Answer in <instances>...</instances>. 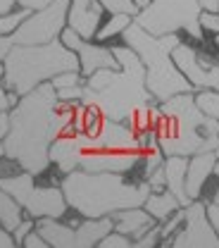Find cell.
Wrapping results in <instances>:
<instances>
[{
	"label": "cell",
	"mask_w": 219,
	"mask_h": 248,
	"mask_svg": "<svg viewBox=\"0 0 219 248\" xmlns=\"http://www.w3.org/2000/svg\"><path fill=\"white\" fill-rule=\"evenodd\" d=\"M215 155H217V157H219V146H217V148H215Z\"/></svg>",
	"instance_id": "obj_47"
},
{
	"label": "cell",
	"mask_w": 219,
	"mask_h": 248,
	"mask_svg": "<svg viewBox=\"0 0 219 248\" xmlns=\"http://www.w3.org/2000/svg\"><path fill=\"white\" fill-rule=\"evenodd\" d=\"M146 182L150 186V191H162V188H164V170H162V165L155 167V170L146 177Z\"/></svg>",
	"instance_id": "obj_35"
},
{
	"label": "cell",
	"mask_w": 219,
	"mask_h": 248,
	"mask_svg": "<svg viewBox=\"0 0 219 248\" xmlns=\"http://www.w3.org/2000/svg\"><path fill=\"white\" fill-rule=\"evenodd\" d=\"M12 100H10V91H5V86L0 84V110H10Z\"/></svg>",
	"instance_id": "obj_41"
},
{
	"label": "cell",
	"mask_w": 219,
	"mask_h": 248,
	"mask_svg": "<svg viewBox=\"0 0 219 248\" xmlns=\"http://www.w3.org/2000/svg\"><path fill=\"white\" fill-rule=\"evenodd\" d=\"M72 131H86V105H84V103H74Z\"/></svg>",
	"instance_id": "obj_34"
},
{
	"label": "cell",
	"mask_w": 219,
	"mask_h": 248,
	"mask_svg": "<svg viewBox=\"0 0 219 248\" xmlns=\"http://www.w3.org/2000/svg\"><path fill=\"white\" fill-rule=\"evenodd\" d=\"M31 10H24V7H19V10H10V12H5V15H0V36H7V33H12V31L19 27V22L29 15Z\"/></svg>",
	"instance_id": "obj_26"
},
{
	"label": "cell",
	"mask_w": 219,
	"mask_h": 248,
	"mask_svg": "<svg viewBox=\"0 0 219 248\" xmlns=\"http://www.w3.org/2000/svg\"><path fill=\"white\" fill-rule=\"evenodd\" d=\"M24 219V210H22V205L7 193V191H2L0 188V227L2 229H7L10 234H12V229L19 224Z\"/></svg>",
	"instance_id": "obj_23"
},
{
	"label": "cell",
	"mask_w": 219,
	"mask_h": 248,
	"mask_svg": "<svg viewBox=\"0 0 219 248\" xmlns=\"http://www.w3.org/2000/svg\"><path fill=\"white\" fill-rule=\"evenodd\" d=\"M98 246L100 248H133V239H129L124 234H119V232H107L100 241H98Z\"/></svg>",
	"instance_id": "obj_28"
},
{
	"label": "cell",
	"mask_w": 219,
	"mask_h": 248,
	"mask_svg": "<svg viewBox=\"0 0 219 248\" xmlns=\"http://www.w3.org/2000/svg\"><path fill=\"white\" fill-rule=\"evenodd\" d=\"M172 60L179 67V72L188 79L193 91L198 89H217L219 91V62L217 58L200 53L195 46L186 41H179L172 50Z\"/></svg>",
	"instance_id": "obj_11"
},
{
	"label": "cell",
	"mask_w": 219,
	"mask_h": 248,
	"mask_svg": "<svg viewBox=\"0 0 219 248\" xmlns=\"http://www.w3.org/2000/svg\"><path fill=\"white\" fill-rule=\"evenodd\" d=\"M162 248H219V236L205 213V201L195 198L188 203L181 227L162 244Z\"/></svg>",
	"instance_id": "obj_10"
},
{
	"label": "cell",
	"mask_w": 219,
	"mask_h": 248,
	"mask_svg": "<svg viewBox=\"0 0 219 248\" xmlns=\"http://www.w3.org/2000/svg\"><path fill=\"white\" fill-rule=\"evenodd\" d=\"M33 227H36V219H33V217H27V215H24V219H22V222H19V224H17L15 229H12V239H15V246H22L24 236H27V234L31 232Z\"/></svg>",
	"instance_id": "obj_32"
},
{
	"label": "cell",
	"mask_w": 219,
	"mask_h": 248,
	"mask_svg": "<svg viewBox=\"0 0 219 248\" xmlns=\"http://www.w3.org/2000/svg\"><path fill=\"white\" fill-rule=\"evenodd\" d=\"M131 22H133V17H131V15H122V12L110 15V19H107V22H100V27H98V31H95L93 41H98V43H107L110 38L122 36V31H124Z\"/></svg>",
	"instance_id": "obj_24"
},
{
	"label": "cell",
	"mask_w": 219,
	"mask_h": 248,
	"mask_svg": "<svg viewBox=\"0 0 219 248\" xmlns=\"http://www.w3.org/2000/svg\"><path fill=\"white\" fill-rule=\"evenodd\" d=\"M100 5H102V10L105 12H110V15H117V12H122V15H136L138 12V7H136V0H98Z\"/></svg>",
	"instance_id": "obj_27"
},
{
	"label": "cell",
	"mask_w": 219,
	"mask_h": 248,
	"mask_svg": "<svg viewBox=\"0 0 219 248\" xmlns=\"http://www.w3.org/2000/svg\"><path fill=\"white\" fill-rule=\"evenodd\" d=\"M0 157H5V148H2V139H0Z\"/></svg>",
	"instance_id": "obj_46"
},
{
	"label": "cell",
	"mask_w": 219,
	"mask_h": 248,
	"mask_svg": "<svg viewBox=\"0 0 219 248\" xmlns=\"http://www.w3.org/2000/svg\"><path fill=\"white\" fill-rule=\"evenodd\" d=\"M186 165L188 157L186 155H167L164 162H162V170H164V188L174 193V198L179 201L181 208H186L190 203L186 193Z\"/></svg>",
	"instance_id": "obj_20"
},
{
	"label": "cell",
	"mask_w": 219,
	"mask_h": 248,
	"mask_svg": "<svg viewBox=\"0 0 219 248\" xmlns=\"http://www.w3.org/2000/svg\"><path fill=\"white\" fill-rule=\"evenodd\" d=\"M200 2L198 0H150L143 10L133 15V22L138 27L153 33H188L190 38L200 41Z\"/></svg>",
	"instance_id": "obj_7"
},
{
	"label": "cell",
	"mask_w": 219,
	"mask_h": 248,
	"mask_svg": "<svg viewBox=\"0 0 219 248\" xmlns=\"http://www.w3.org/2000/svg\"><path fill=\"white\" fill-rule=\"evenodd\" d=\"M141 151H86L79 160V170L131 174L141 165Z\"/></svg>",
	"instance_id": "obj_14"
},
{
	"label": "cell",
	"mask_w": 219,
	"mask_h": 248,
	"mask_svg": "<svg viewBox=\"0 0 219 248\" xmlns=\"http://www.w3.org/2000/svg\"><path fill=\"white\" fill-rule=\"evenodd\" d=\"M205 213H207V219H210L215 234L219 236V201H207L205 203Z\"/></svg>",
	"instance_id": "obj_36"
},
{
	"label": "cell",
	"mask_w": 219,
	"mask_h": 248,
	"mask_svg": "<svg viewBox=\"0 0 219 248\" xmlns=\"http://www.w3.org/2000/svg\"><path fill=\"white\" fill-rule=\"evenodd\" d=\"M157 241H160V222L153 224L143 236H138V239L133 241V248H155Z\"/></svg>",
	"instance_id": "obj_30"
},
{
	"label": "cell",
	"mask_w": 219,
	"mask_h": 248,
	"mask_svg": "<svg viewBox=\"0 0 219 248\" xmlns=\"http://www.w3.org/2000/svg\"><path fill=\"white\" fill-rule=\"evenodd\" d=\"M22 246H24V248H48V244H45V239H43V236H41L36 229H31V232L24 236Z\"/></svg>",
	"instance_id": "obj_37"
},
{
	"label": "cell",
	"mask_w": 219,
	"mask_h": 248,
	"mask_svg": "<svg viewBox=\"0 0 219 248\" xmlns=\"http://www.w3.org/2000/svg\"><path fill=\"white\" fill-rule=\"evenodd\" d=\"M60 41L69 50L76 53L79 58V72L86 79L88 74H93L98 69H117V58L112 55V48L107 43H98V41H86L69 27L60 31Z\"/></svg>",
	"instance_id": "obj_12"
},
{
	"label": "cell",
	"mask_w": 219,
	"mask_h": 248,
	"mask_svg": "<svg viewBox=\"0 0 219 248\" xmlns=\"http://www.w3.org/2000/svg\"><path fill=\"white\" fill-rule=\"evenodd\" d=\"M200 29L203 31H210V33H219V12H205L200 10Z\"/></svg>",
	"instance_id": "obj_33"
},
{
	"label": "cell",
	"mask_w": 219,
	"mask_h": 248,
	"mask_svg": "<svg viewBox=\"0 0 219 248\" xmlns=\"http://www.w3.org/2000/svg\"><path fill=\"white\" fill-rule=\"evenodd\" d=\"M155 126L157 146L167 155H193L219 146V120L207 117L193 100V91L176 93L160 103Z\"/></svg>",
	"instance_id": "obj_4"
},
{
	"label": "cell",
	"mask_w": 219,
	"mask_h": 248,
	"mask_svg": "<svg viewBox=\"0 0 219 248\" xmlns=\"http://www.w3.org/2000/svg\"><path fill=\"white\" fill-rule=\"evenodd\" d=\"M95 143H98V151L100 148L102 151H141L136 131L126 122L110 120V117L100 120V129L95 134Z\"/></svg>",
	"instance_id": "obj_16"
},
{
	"label": "cell",
	"mask_w": 219,
	"mask_h": 248,
	"mask_svg": "<svg viewBox=\"0 0 219 248\" xmlns=\"http://www.w3.org/2000/svg\"><path fill=\"white\" fill-rule=\"evenodd\" d=\"M10 131V110H0V139H5Z\"/></svg>",
	"instance_id": "obj_39"
},
{
	"label": "cell",
	"mask_w": 219,
	"mask_h": 248,
	"mask_svg": "<svg viewBox=\"0 0 219 248\" xmlns=\"http://www.w3.org/2000/svg\"><path fill=\"white\" fill-rule=\"evenodd\" d=\"M143 208L150 213V217H153L155 222H164L172 213H176L181 205H179V201L174 198L172 191L162 188V191H150V193H148V198L143 201Z\"/></svg>",
	"instance_id": "obj_22"
},
{
	"label": "cell",
	"mask_w": 219,
	"mask_h": 248,
	"mask_svg": "<svg viewBox=\"0 0 219 248\" xmlns=\"http://www.w3.org/2000/svg\"><path fill=\"white\" fill-rule=\"evenodd\" d=\"M212 174L217 177V182H219V157H217V162H215V170H212Z\"/></svg>",
	"instance_id": "obj_44"
},
{
	"label": "cell",
	"mask_w": 219,
	"mask_h": 248,
	"mask_svg": "<svg viewBox=\"0 0 219 248\" xmlns=\"http://www.w3.org/2000/svg\"><path fill=\"white\" fill-rule=\"evenodd\" d=\"M0 188L7 191L24 210L27 217H60L64 219L69 208L64 203L62 188L58 186H38L33 174L29 172H19V174H7L0 177Z\"/></svg>",
	"instance_id": "obj_8"
},
{
	"label": "cell",
	"mask_w": 219,
	"mask_h": 248,
	"mask_svg": "<svg viewBox=\"0 0 219 248\" xmlns=\"http://www.w3.org/2000/svg\"><path fill=\"white\" fill-rule=\"evenodd\" d=\"M53 0H15V5L24 7V10H41L45 5H50Z\"/></svg>",
	"instance_id": "obj_38"
},
{
	"label": "cell",
	"mask_w": 219,
	"mask_h": 248,
	"mask_svg": "<svg viewBox=\"0 0 219 248\" xmlns=\"http://www.w3.org/2000/svg\"><path fill=\"white\" fill-rule=\"evenodd\" d=\"M84 84V81H81ZM81 84H74V86H62V89H55V93H58V100H62V103H79L81 100Z\"/></svg>",
	"instance_id": "obj_31"
},
{
	"label": "cell",
	"mask_w": 219,
	"mask_h": 248,
	"mask_svg": "<svg viewBox=\"0 0 219 248\" xmlns=\"http://www.w3.org/2000/svg\"><path fill=\"white\" fill-rule=\"evenodd\" d=\"M64 203L79 217H107L117 210L143 205L150 193L146 179H126L119 172L72 170L60 179Z\"/></svg>",
	"instance_id": "obj_3"
},
{
	"label": "cell",
	"mask_w": 219,
	"mask_h": 248,
	"mask_svg": "<svg viewBox=\"0 0 219 248\" xmlns=\"http://www.w3.org/2000/svg\"><path fill=\"white\" fill-rule=\"evenodd\" d=\"M217 155L215 151H203V153H193L188 155V165H186V193L190 201L203 196V188L207 184V179L212 177Z\"/></svg>",
	"instance_id": "obj_17"
},
{
	"label": "cell",
	"mask_w": 219,
	"mask_h": 248,
	"mask_svg": "<svg viewBox=\"0 0 219 248\" xmlns=\"http://www.w3.org/2000/svg\"><path fill=\"white\" fill-rule=\"evenodd\" d=\"M110 217H112V229L119 232V234H124V236H129V239H133V241L138 236H143L153 224H157L143 205H133V208L117 210V213H112Z\"/></svg>",
	"instance_id": "obj_18"
},
{
	"label": "cell",
	"mask_w": 219,
	"mask_h": 248,
	"mask_svg": "<svg viewBox=\"0 0 219 248\" xmlns=\"http://www.w3.org/2000/svg\"><path fill=\"white\" fill-rule=\"evenodd\" d=\"M74 232L76 248H95L107 232H112V217H81V222L74 224Z\"/></svg>",
	"instance_id": "obj_21"
},
{
	"label": "cell",
	"mask_w": 219,
	"mask_h": 248,
	"mask_svg": "<svg viewBox=\"0 0 219 248\" xmlns=\"http://www.w3.org/2000/svg\"><path fill=\"white\" fill-rule=\"evenodd\" d=\"M12 7H15V0H0V15L10 12Z\"/></svg>",
	"instance_id": "obj_43"
},
{
	"label": "cell",
	"mask_w": 219,
	"mask_h": 248,
	"mask_svg": "<svg viewBox=\"0 0 219 248\" xmlns=\"http://www.w3.org/2000/svg\"><path fill=\"white\" fill-rule=\"evenodd\" d=\"M210 201H219V186L215 188V193H212V198H210Z\"/></svg>",
	"instance_id": "obj_45"
},
{
	"label": "cell",
	"mask_w": 219,
	"mask_h": 248,
	"mask_svg": "<svg viewBox=\"0 0 219 248\" xmlns=\"http://www.w3.org/2000/svg\"><path fill=\"white\" fill-rule=\"evenodd\" d=\"M102 5L98 0H69L67 7V27L74 29L81 38L93 41L95 31L102 22Z\"/></svg>",
	"instance_id": "obj_15"
},
{
	"label": "cell",
	"mask_w": 219,
	"mask_h": 248,
	"mask_svg": "<svg viewBox=\"0 0 219 248\" xmlns=\"http://www.w3.org/2000/svg\"><path fill=\"white\" fill-rule=\"evenodd\" d=\"M79 69V58L60 38L36 46H12L2 58V86L5 91L24 95L43 81H50L55 74Z\"/></svg>",
	"instance_id": "obj_5"
},
{
	"label": "cell",
	"mask_w": 219,
	"mask_h": 248,
	"mask_svg": "<svg viewBox=\"0 0 219 248\" xmlns=\"http://www.w3.org/2000/svg\"><path fill=\"white\" fill-rule=\"evenodd\" d=\"M33 229L45 239L48 248H76L74 224H67L60 217H38Z\"/></svg>",
	"instance_id": "obj_19"
},
{
	"label": "cell",
	"mask_w": 219,
	"mask_h": 248,
	"mask_svg": "<svg viewBox=\"0 0 219 248\" xmlns=\"http://www.w3.org/2000/svg\"><path fill=\"white\" fill-rule=\"evenodd\" d=\"M193 100L200 108V112H205L212 120H219V91L217 89H198V91H193Z\"/></svg>",
	"instance_id": "obj_25"
},
{
	"label": "cell",
	"mask_w": 219,
	"mask_h": 248,
	"mask_svg": "<svg viewBox=\"0 0 219 248\" xmlns=\"http://www.w3.org/2000/svg\"><path fill=\"white\" fill-rule=\"evenodd\" d=\"M117 58V69H98L88 74L81 84L84 105L95 108L102 117L124 122L129 112L141 103H153V95L146 89V67L141 58L126 46H110Z\"/></svg>",
	"instance_id": "obj_2"
},
{
	"label": "cell",
	"mask_w": 219,
	"mask_h": 248,
	"mask_svg": "<svg viewBox=\"0 0 219 248\" xmlns=\"http://www.w3.org/2000/svg\"><path fill=\"white\" fill-rule=\"evenodd\" d=\"M86 151H98L95 136H88L86 131H72L53 139L48 155H50V165H55L60 174H67L79 167V160Z\"/></svg>",
	"instance_id": "obj_13"
},
{
	"label": "cell",
	"mask_w": 219,
	"mask_h": 248,
	"mask_svg": "<svg viewBox=\"0 0 219 248\" xmlns=\"http://www.w3.org/2000/svg\"><path fill=\"white\" fill-rule=\"evenodd\" d=\"M12 246H15L12 234H10L7 229H2V227H0V248H12Z\"/></svg>",
	"instance_id": "obj_40"
},
{
	"label": "cell",
	"mask_w": 219,
	"mask_h": 248,
	"mask_svg": "<svg viewBox=\"0 0 219 248\" xmlns=\"http://www.w3.org/2000/svg\"><path fill=\"white\" fill-rule=\"evenodd\" d=\"M55 108L58 93L50 81H43L29 93L19 95L10 108V131L2 139L5 157L15 160L33 177L50 167V141L58 139Z\"/></svg>",
	"instance_id": "obj_1"
},
{
	"label": "cell",
	"mask_w": 219,
	"mask_h": 248,
	"mask_svg": "<svg viewBox=\"0 0 219 248\" xmlns=\"http://www.w3.org/2000/svg\"><path fill=\"white\" fill-rule=\"evenodd\" d=\"M122 41L141 58L146 67V89L150 91L155 103H162L176 93L193 91L188 79L179 72V67L172 60L174 46L181 41L179 33H162L153 36L136 22H131L122 31Z\"/></svg>",
	"instance_id": "obj_6"
},
{
	"label": "cell",
	"mask_w": 219,
	"mask_h": 248,
	"mask_svg": "<svg viewBox=\"0 0 219 248\" xmlns=\"http://www.w3.org/2000/svg\"><path fill=\"white\" fill-rule=\"evenodd\" d=\"M81 81H84V77H81V72H79V69L60 72V74H55V77L50 79V84H53L55 89H62V86H74V84H81Z\"/></svg>",
	"instance_id": "obj_29"
},
{
	"label": "cell",
	"mask_w": 219,
	"mask_h": 248,
	"mask_svg": "<svg viewBox=\"0 0 219 248\" xmlns=\"http://www.w3.org/2000/svg\"><path fill=\"white\" fill-rule=\"evenodd\" d=\"M67 7L69 0H53L50 5L31 10L19 27L7 33L12 46H36V43H48L60 38V31L67 27Z\"/></svg>",
	"instance_id": "obj_9"
},
{
	"label": "cell",
	"mask_w": 219,
	"mask_h": 248,
	"mask_svg": "<svg viewBox=\"0 0 219 248\" xmlns=\"http://www.w3.org/2000/svg\"><path fill=\"white\" fill-rule=\"evenodd\" d=\"M200 2V10L205 12H219V0H198Z\"/></svg>",
	"instance_id": "obj_42"
}]
</instances>
